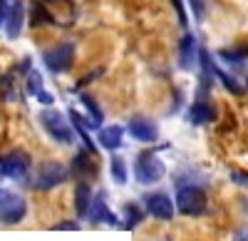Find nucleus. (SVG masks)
<instances>
[{
  "label": "nucleus",
  "mask_w": 248,
  "mask_h": 241,
  "mask_svg": "<svg viewBox=\"0 0 248 241\" xmlns=\"http://www.w3.org/2000/svg\"><path fill=\"white\" fill-rule=\"evenodd\" d=\"M67 177H70L67 167H62L60 162H43L35 169V174L30 179V187L37 189V192H47V189H55L60 184H65Z\"/></svg>",
  "instance_id": "nucleus-1"
},
{
  "label": "nucleus",
  "mask_w": 248,
  "mask_h": 241,
  "mask_svg": "<svg viewBox=\"0 0 248 241\" xmlns=\"http://www.w3.org/2000/svg\"><path fill=\"white\" fill-rule=\"evenodd\" d=\"M176 209L184 216H201L209 209V199H206V192L201 187H181L176 192Z\"/></svg>",
  "instance_id": "nucleus-2"
},
{
  "label": "nucleus",
  "mask_w": 248,
  "mask_h": 241,
  "mask_svg": "<svg viewBox=\"0 0 248 241\" xmlns=\"http://www.w3.org/2000/svg\"><path fill=\"white\" fill-rule=\"evenodd\" d=\"M40 125L45 127V132L55 139V142H60V145H72L75 134H72V127L67 125V119H65V114H62V112H57V110H52V107L43 110V112H40Z\"/></svg>",
  "instance_id": "nucleus-3"
},
{
  "label": "nucleus",
  "mask_w": 248,
  "mask_h": 241,
  "mask_svg": "<svg viewBox=\"0 0 248 241\" xmlns=\"http://www.w3.org/2000/svg\"><path fill=\"white\" fill-rule=\"evenodd\" d=\"M167 174L164 162L154 154V152H141L134 162V177L139 184H156L159 179Z\"/></svg>",
  "instance_id": "nucleus-4"
},
{
  "label": "nucleus",
  "mask_w": 248,
  "mask_h": 241,
  "mask_svg": "<svg viewBox=\"0 0 248 241\" xmlns=\"http://www.w3.org/2000/svg\"><path fill=\"white\" fill-rule=\"evenodd\" d=\"M45 67L52 72V75H62V72H67L75 63V45L72 43H60L55 48H50L45 55Z\"/></svg>",
  "instance_id": "nucleus-5"
},
{
  "label": "nucleus",
  "mask_w": 248,
  "mask_h": 241,
  "mask_svg": "<svg viewBox=\"0 0 248 241\" xmlns=\"http://www.w3.org/2000/svg\"><path fill=\"white\" fill-rule=\"evenodd\" d=\"M28 214L25 199L15 192H0V222L3 224H17Z\"/></svg>",
  "instance_id": "nucleus-6"
},
{
  "label": "nucleus",
  "mask_w": 248,
  "mask_h": 241,
  "mask_svg": "<svg viewBox=\"0 0 248 241\" xmlns=\"http://www.w3.org/2000/svg\"><path fill=\"white\" fill-rule=\"evenodd\" d=\"M30 167H32V162H30V154L28 152H23V149H15V152H10L3 162H0V174L3 177H8V179H25L28 174H30Z\"/></svg>",
  "instance_id": "nucleus-7"
},
{
  "label": "nucleus",
  "mask_w": 248,
  "mask_h": 241,
  "mask_svg": "<svg viewBox=\"0 0 248 241\" xmlns=\"http://www.w3.org/2000/svg\"><path fill=\"white\" fill-rule=\"evenodd\" d=\"M144 207H147V214H152L154 219H161V222H169L174 216V202L169 199V194L164 192H152L144 196Z\"/></svg>",
  "instance_id": "nucleus-8"
},
{
  "label": "nucleus",
  "mask_w": 248,
  "mask_h": 241,
  "mask_svg": "<svg viewBox=\"0 0 248 241\" xmlns=\"http://www.w3.org/2000/svg\"><path fill=\"white\" fill-rule=\"evenodd\" d=\"M47 13L52 15V23L57 25H72L75 20H77V8L72 0H40Z\"/></svg>",
  "instance_id": "nucleus-9"
},
{
  "label": "nucleus",
  "mask_w": 248,
  "mask_h": 241,
  "mask_svg": "<svg viewBox=\"0 0 248 241\" xmlns=\"http://www.w3.org/2000/svg\"><path fill=\"white\" fill-rule=\"evenodd\" d=\"M199 52H201V48L196 45V37L186 32L179 40V65L184 70H194L196 63H199Z\"/></svg>",
  "instance_id": "nucleus-10"
},
{
  "label": "nucleus",
  "mask_w": 248,
  "mask_h": 241,
  "mask_svg": "<svg viewBox=\"0 0 248 241\" xmlns=\"http://www.w3.org/2000/svg\"><path fill=\"white\" fill-rule=\"evenodd\" d=\"M70 174H72L75 179H79V182H85V179L94 177V174H97V162L92 159V152H87V149L77 152V154H75V159H72Z\"/></svg>",
  "instance_id": "nucleus-11"
},
{
  "label": "nucleus",
  "mask_w": 248,
  "mask_h": 241,
  "mask_svg": "<svg viewBox=\"0 0 248 241\" xmlns=\"http://www.w3.org/2000/svg\"><path fill=\"white\" fill-rule=\"evenodd\" d=\"M127 129H129V134L137 139V142H154V139L159 137L156 125L152 122V119H147V117H132Z\"/></svg>",
  "instance_id": "nucleus-12"
},
{
  "label": "nucleus",
  "mask_w": 248,
  "mask_h": 241,
  "mask_svg": "<svg viewBox=\"0 0 248 241\" xmlns=\"http://www.w3.org/2000/svg\"><path fill=\"white\" fill-rule=\"evenodd\" d=\"M87 219H90V222H94V224H112V226H122L124 229V224L119 222V219L109 211V207L105 204V196H94L92 199V207H90Z\"/></svg>",
  "instance_id": "nucleus-13"
},
{
  "label": "nucleus",
  "mask_w": 248,
  "mask_h": 241,
  "mask_svg": "<svg viewBox=\"0 0 248 241\" xmlns=\"http://www.w3.org/2000/svg\"><path fill=\"white\" fill-rule=\"evenodd\" d=\"M99 147L102 149H109V152H117L122 147V139H124V127L119 125H109V127H99Z\"/></svg>",
  "instance_id": "nucleus-14"
},
{
  "label": "nucleus",
  "mask_w": 248,
  "mask_h": 241,
  "mask_svg": "<svg viewBox=\"0 0 248 241\" xmlns=\"http://www.w3.org/2000/svg\"><path fill=\"white\" fill-rule=\"evenodd\" d=\"M216 119V110L211 102H206V99H196V102L189 107V122L191 125H209Z\"/></svg>",
  "instance_id": "nucleus-15"
},
{
  "label": "nucleus",
  "mask_w": 248,
  "mask_h": 241,
  "mask_svg": "<svg viewBox=\"0 0 248 241\" xmlns=\"http://www.w3.org/2000/svg\"><path fill=\"white\" fill-rule=\"evenodd\" d=\"M23 17H25V8L20 0H15L8 10V20H5V32H8L10 40H15L20 35V30H23Z\"/></svg>",
  "instance_id": "nucleus-16"
},
{
  "label": "nucleus",
  "mask_w": 248,
  "mask_h": 241,
  "mask_svg": "<svg viewBox=\"0 0 248 241\" xmlns=\"http://www.w3.org/2000/svg\"><path fill=\"white\" fill-rule=\"evenodd\" d=\"M92 199H94V194H92L90 184L87 182H79L75 187V211H77V216H87L90 214Z\"/></svg>",
  "instance_id": "nucleus-17"
},
{
  "label": "nucleus",
  "mask_w": 248,
  "mask_h": 241,
  "mask_svg": "<svg viewBox=\"0 0 248 241\" xmlns=\"http://www.w3.org/2000/svg\"><path fill=\"white\" fill-rule=\"evenodd\" d=\"M28 95L37 97L43 105H52V102H55V97L45 92V87H43V75H40L37 70H30V72H28Z\"/></svg>",
  "instance_id": "nucleus-18"
},
{
  "label": "nucleus",
  "mask_w": 248,
  "mask_h": 241,
  "mask_svg": "<svg viewBox=\"0 0 248 241\" xmlns=\"http://www.w3.org/2000/svg\"><path fill=\"white\" fill-rule=\"evenodd\" d=\"M30 23L37 28V25H50L52 23V15L47 13V8L40 3V0H32L30 5Z\"/></svg>",
  "instance_id": "nucleus-19"
},
{
  "label": "nucleus",
  "mask_w": 248,
  "mask_h": 241,
  "mask_svg": "<svg viewBox=\"0 0 248 241\" xmlns=\"http://www.w3.org/2000/svg\"><path fill=\"white\" fill-rule=\"evenodd\" d=\"M214 77H216L218 82H221L226 90H229V92H233V95H241V92H243V87L238 85V80H236L233 75H229L226 70H221L218 65H214Z\"/></svg>",
  "instance_id": "nucleus-20"
},
{
  "label": "nucleus",
  "mask_w": 248,
  "mask_h": 241,
  "mask_svg": "<svg viewBox=\"0 0 248 241\" xmlns=\"http://www.w3.org/2000/svg\"><path fill=\"white\" fill-rule=\"evenodd\" d=\"M79 99H82V105L87 107V112H90V125L94 127V129H99L102 127V110H99V105L94 102V99L90 97V95H79Z\"/></svg>",
  "instance_id": "nucleus-21"
},
{
  "label": "nucleus",
  "mask_w": 248,
  "mask_h": 241,
  "mask_svg": "<svg viewBox=\"0 0 248 241\" xmlns=\"http://www.w3.org/2000/svg\"><path fill=\"white\" fill-rule=\"evenodd\" d=\"M15 75H17V70H10L5 75H0V95H3V99H15V90H17Z\"/></svg>",
  "instance_id": "nucleus-22"
},
{
  "label": "nucleus",
  "mask_w": 248,
  "mask_h": 241,
  "mask_svg": "<svg viewBox=\"0 0 248 241\" xmlns=\"http://www.w3.org/2000/svg\"><path fill=\"white\" fill-rule=\"evenodd\" d=\"M109 172H112L114 184H127V164H124V159H122V157H117V154L112 157Z\"/></svg>",
  "instance_id": "nucleus-23"
},
{
  "label": "nucleus",
  "mask_w": 248,
  "mask_h": 241,
  "mask_svg": "<svg viewBox=\"0 0 248 241\" xmlns=\"http://www.w3.org/2000/svg\"><path fill=\"white\" fill-rule=\"evenodd\" d=\"M141 219H144V211H141L137 204H127V207H124V229L139 226Z\"/></svg>",
  "instance_id": "nucleus-24"
},
{
  "label": "nucleus",
  "mask_w": 248,
  "mask_h": 241,
  "mask_svg": "<svg viewBox=\"0 0 248 241\" xmlns=\"http://www.w3.org/2000/svg\"><path fill=\"white\" fill-rule=\"evenodd\" d=\"M231 182H236L238 187H246L248 189V172H243V169H231Z\"/></svg>",
  "instance_id": "nucleus-25"
},
{
  "label": "nucleus",
  "mask_w": 248,
  "mask_h": 241,
  "mask_svg": "<svg viewBox=\"0 0 248 241\" xmlns=\"http://www.w3.org/2000/svg\"><path fill=\"white\" fill-rule=\"evenodd\" d=\"M52 229H57V231H77L79 226H77V222H60V224H55Z\"/></svg>",
  "instance_id": "nucleus-26"
},
{
  "label": "nucleus",
  "mask_w": 248,
  "mask_h": 241,
  "mask_svg": "<svg viewBox=\"0 0 248 241\" xmlns=\"http://www.w3.org/2000/svg\"><path fill=\"white\" fill-rule=\"evenodd\" d=\"M8 0H0V28L5 25V20H8Z\"/></svg>",
  "instance_id": "nucleus-27"
},
{
  "label": "nucleus",
  "mask_w": 248,
  "mask_h": 241,
  "mask_svg": "<svg viewBox=\"0 0 248 241\" xmlns=\"http://www.w3.org/2000/svg\"><path fill=\"white\" fill-rule=\"evenodd\" d=\"M174 5H176V15H179V23H181V28H186V13H184L181 0H174Z\"/></svg>",
  "instance_id": "nucleus-28"
},
{
  "label": "nucleus",
  "mask_w": 248,
  "mask_h": 241,
  "mask_svg": "<svg viewBox=\"0 0 248 241\" xmlns=\"http://www.w3.org/2000/svg\"><path fill=\"white\" fill-rule=\"evenodd\" d=\"M0 162H3V159H0Z\"/></svg>",
  "instance_id": "nucleus-29"
},
{
  "label": "nucleus",
  "mask_w": 248,
  "mask_h": 241,
  "mask_svg": "<svg viewBox=\"0 0 248 241\" xmlns=\"http://www.w3.org/2000/svg\"><path fill=\"white\" fill-rule=\"evenodd\" d=\"M246 85H248V82H246Z\"/></svg>",
  "instance_id": "nucleus-30"
}]
</instances>
